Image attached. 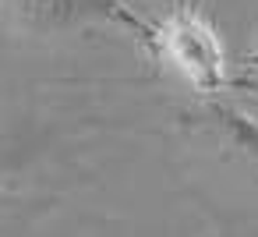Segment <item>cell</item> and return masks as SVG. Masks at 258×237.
Segmentation results:
<instances>
[{
	"label": "cell",
	"mask_w": 258,
	"mask_h": 237,
	"mask_svg": "<svg viewBox=\"0 0 258 237\" xmlns=\"http://www.w3.org/2000/svg\"><path fill=\"white\" fill-rule=\"evenodd\" d=\"M4 22L22 36H75L85 29H117L142 39L152 50V32L142 15H135L124 0H0Z\"/></svg>",
	"instance_id": "6da1fadb"
},
{
	"label": "cell",
	"mask_w": 258,
	"mask_h": 237,
	"mask_svg": "<svg viewBox=\"0 0 258 237\" xmlns=\"http://www.w3.org/2000/svg\"><path fill=\"white\" fill-rule=\"evenodd\" d=\"M152 50L198 92L226 85V46L198 8H177L152 32Z\"/></svg>",
	"instance_id": "7a4b0ae2"
},
{
	"label": "cell",
	"mask_w": 258,
	"mask_h": 237,
	"mask_svg": "<svg viewBox=\"0 0 258 237\" xmlns=\"http://www.w3.org/2000/svg\"><path fill=\"white\" fill-rule=\"evenodd\" d=\"M205 113H209L212 128H216L233 149H240V156H244L247 163H254V170H258V124H254L251 117H244V113H240L237 106H230V103H209Z\"/></svg>",
	"instance_id": "3957f363"
}]
</instances>
